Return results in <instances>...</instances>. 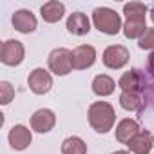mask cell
<instances>
[{
  "instance_id": "1",
  "label": "cell",
  "mask_w": 154,
  "mask_h": 154,
  "mask_svg": "<svg viewBox=\"0 0 154 154\" xmlns=\"http://www.w3.org/2000/svg\"><path fill=\"white\" fill-rule=\"evenodd\" d=\"M87 116H89V125L100 134L109 132L112 129V125H114V120H116L114 109L107 102H94L89 107Z\"/></svg>"
},
{
  "instance_id": "2",
  "label": "cell",
  "mask_w": 154,
  "mask_h": 154,
  "mask_svg": "<svg viewBox=\"0 0 154 154\" xmlns=\"http://www.w3.org/2000/svg\"><path fill=\"white\" fill-rule=\"evenodd\" d=\"M93 22H94L96 29L105 35H116L122 29L120 15L109 8H96L93 13Z\"/></svg>"
},
{
  "instance_id": "3",
  "label": "cell",
  "mask_w": 154,
  "mask_h": 154,
  "mask_svg": "<svg viewBox=\"0 0 154 154\" xmlns=\"http://www.w3.org/2000/svg\"><path fill=\"white\" fill-rule=\"evenodd\" d=\"M47 63H49V69L54 74L65 76L72 71V51L58 47V49L51 51V54L47 58Z\"/></svg>"
},
{
  "instance_id": "4",
  "label": "cell",
  "mask_w": 154,
  "mask_h": 154,
  "mask_svg": "<svg viewBox=\"0 0 154 154\" xmlns=\"http://www.w3.org/2000/svg\"><path fill=\"white\" fill-rule=\"evenodd\" d=\"M24 45L18 40H6L0 49V60L6 65H18L24 60Z\"/></svg>"
},
{
  "instance_id": "5",
  "label": "cell",
  "mask_w": 154,
  "mask_h": 154,
  "mask_svg": "<svg viewBox=\"0 0 154 154\" xmlns=\"http://www.w3.org/2000/svg\"><path fill=\"white\" fill-rule=\"evenodd\" d=\"M27 85H29V89H31L35 94H45V93H49L51 87H53V78H51V74H49L45 69L38 67V69H35V71L29 74Z\"/></svg>"
},
{
  "instance_id": "6",
  "label": "cell",
  "mask_w": 154,
  "mask_h": 154,
  "mask_svg": "<svg viewBox=\"0 0 154 154\" xmlns=\"http://www.w3.org/2000/svg\"><path fill=\"white\" fill-rule=\"evenodd\" d=\"M129 62V51L123 45H109L103 51V63L109 69H120Z\"/></svg>"
},
{
  "instance_id": "7",
  "label": "cell",
  "mask_w": 154,
  "mask_h": 154,
  "mask_svg": "<svg viewBox=\"0 0 154 154\" xmlns=\"http://www.w3.org/2000/svg\"><path fill=\"white\" fill-rule=\"evenodd\" d=\"M54 123H56V116L49 109H40L31 116V127H33V131H36L40 134L49 132L54 127Z\"/></svg>"
},
{
  "instance_id": "8",
  "label": "cell",
  "mask_w": 154,
  "mask_h": 154,
  "mask_svg": "<svg viewBox=\"0 0 154 154\" xmlns=\"http://www.w3.org/2000/svg\"><path fill=\"white\" fill-rule=\"evenodd\" d=\"M96 51L93 45H78L72 51V67L74 69H87L94 63Z\"/></svg>"
},
{
  "instance_id": "9",
  "label": "cell",
  "mask_w": 154,
  "mask_h": 154,
  "mask_svg": "<svg viewBox=\"0 0 154 154\" xmlns=\"http://www.w3.org/2000/svg\"><path fill=\"white\" fill-rule=\"evenodd\" d=\"M31 131L24 125H15L11 131H9V145L15 149V150H24L31 145Z\"/></svg>"
},
{
  "instance_id": "10",
  "label": "cell",
  "mask_w": 154,
  "mask_h": 154,
  "mask_svg": "<svg viewBox=\"0 0 154 154\" xmlns=\"http://www.w3.org/2000/svg\"><path fill=\"white\" fill-rule=\"evenodd\" d=\"M127 147H129L131 152H134V154H149V152L152 150V147H154V138H152L150 132L140 131V132L127 143Z\"/></svg>"
},
{
  "instance_id": "11",
  "label": "cell",
  "mask_w": 154,
  "mask_h": 154,
  "mask_svg": "<svg viewBox=\"0 0 154 154\" xmlns=\"http://www.w3.org/2000/svg\"><path fill=\"white\" fill-rule=\"evenodd\" d=\"M11 22H13V26H15L17 31L26 33V35H27V33H33V31L36 29V18H35V15H33L31 11H27V9L17 11V13L13 15Z\"/></svg>"
},
{
  "instance_id": "12",
  "label": "cell",
  "mask_w": 154,
  "mask_h": 154,
  "mask_svg": "<svg viewBox=\"0 0 154 154\" xmlns=\"http://www.w3.org/2000/svg\"><path fill=\"white\" fill-rule=\"evenodd\" d=\"M67 31L71 35H76V36L87 35L91 31L89 18L84 13H72V15H69V18H67Z\"/></svg>"
},
{
  "instance_id": "13",
  "label": "cell",
  "mask_w": 154,
  "mask_h": 154,
  "mask_svg": "<svg viewBox=\"0 0 154 154\" xmlns=\"http://www.w3.org/2000/svg\"><path fill=\"white\" fill-rule=\"evenodd\" d=\"M120 87L123 91H134V93H141V84H143V72L140 69H131L129 72H125L120 78Z\"/></svg>"
},
{
  "instance_id": "14",
  "label": "cell",
  "mask_w": 154,
  "mask_h": 154,
  "mask_svg": "<svg viewBox=\"0 0 154 154\" xmlns=\"http://www.w3.org/2000/svg\"><path fill=\"white\" fill-rule=\"evenodd\" d=\"M116 140L118 141H122V143H129L138 132H140V125H138V122H134V120H131V118H125V120H122L120 123H118V127H116Z\"/></svg>"
},
{
  "instance_id": "15",
  "label": "cell",
  "mask_w": 154,
  "mask_h": 154,
  "mask_svg": "<svg viewBox=\"0 0 154 154\" xmlns=\"http://www.w3.org/2000/svg\"><path fill=\"white\" fill-rule=\"evenodd\" d=\"M63 4L62 2H56V0H51V2H45L42 8H40V13H42V18L49 24H54L58 22L62 17H63Z\"/></svg>"
},
{
  "instance_id": "16",
  "label": "cell",
  "mask_w": 154,
  "mask_h": 154,
  "mask_svg": "<svg viewBox=\"0 0 154 154\" xmlns=\"http://www.w3.org/2000/svg\"><path fill=\"white\" fill-rule=\"evenodd\" d=\"M114 80L107 74H98L96 78L93 80V93L98 96H109L114 91Z\"/></svg>"
},
{
  "instance_id": "17",
  "label": "cell",
  "mask_w": 154,
  "mask_h": 154,
  "mask_svg": "<svg viewBox=\"0 0 154 154\" xmlns=\"http://www.w3.org/2000/svg\"><path fill=\"white\" fill-rule=\"evenodd\" d=\"M120 105L125 111H140L143 107V96H141V93L123 91L120 96Z\"/></svg>"
},
{
  "instance_id": "18",
  "label": "cell",
  "mask_w": 154,
  "mask_h": 154,
  "mask_svg": "<svg viewBox=\"0 0 154 154\" xmlns=\"http://www.w3.org/2000/svg\"><path fill=\"white\" fill-rule=\"evenodd\" d=\"M62 154H87V145L82 138L71 136L62 143Z\"/></svg>"
},
{
  "instance_id": "19",
  "label": "cell",
  "mask_w": 154,
  "mask_h": 154,
  "mask_svg": "<svg viewBox=\"0 0 154 154\" xmlns=\"http://www.w3.org/2000/svg\"><path fill=\"white\" fill-rule=\"evenodd\" d=\"M143 72V84H141V96H143V105H149L154 109V76H150L149 72Z\"/></svg>"
},
{
  "instance_id": "20",
  "label": "cell",
  "mask_w": 154,
  "mask_h": 154,
  "mask_svg": "<svg viewBox=\"0 0 154 154\" xmlns=\"http://www.w3.org/2000/svg\"><path fill=\"white\" fill-rule=\"evenodd\" d=\"M149 27L145 26V20H127L123 26V35L127 38H141Z\"/></svg>"
},
{
  "instance_id": "21",
  "label": "cell",
  "mask_w": 154,
  "mask_h": 154,
  "mask_svg": "<svg viewBox=\"0 0 154 154\" xmlns=\"http://www.w3.org/2000/svg\"><path fill=\"white\" fill-rule=\"evenodd\" d=\"M123 13H125L127 20H145L147 8L140 2H131V4L123 6Z\"/></svg>"
},
{
  "instance_id": "22",
  "label": "cell",
  "mask_w": 154,
  "mask_h": 154,
  "mask_svg": "<svg viewBox=\"0 0 154 154\" xmlns=\"http://www.w3.org/2000/svg\"><path fill=\"white\" fill-rule=\"evenodd\" d=\"M15 98V89L9 82H0V103L8 105Z\"/></svg>"
},
{
  "instance_id": "23",
  "label": "cell",
  "mask_w": 154,
  "mask_h": 154,
  "mask_svg": "<svg viewBox=\"0 0 154 154\" xmlns=\"http://www.w3.org/2000/svg\"><path fill=\"white\" fill-rule=\"evenodd\" d=\"M141 49H154V27L147 29L145 35L140 38V44H138Z\"/></svg>"
},
{
  "instance_id": "24",
  "label": "cell",
  "mask_w": 154,
  "mask_h": 154,
  "mask_svg": "<svg viewBox=\"0 0 154 154\" xmlns=\"http://www.w3.org/2000/svg\"><path fill=\"white\" fill-rule=\"evenodd\" d=\"M147 72L150 76H154V51L149 54V60H147Z\"/></svg>"
},
{
  "instance_id": "25",
  "label": "cell",
  "mask_w": 154,
  "mask_h": 154,
  "mask_svg": "<svg viewBox=\"0 0 154 154\" xmlns=\"http://www.w3.org/2000/svg\"><path fill=\"white\" fill-rule=\"evenodd\" d=\"M112 154H129V152H125V150H116V152H112Z\"/></svg>"
},
{
  "instance_id": "26",
  "label": "cell",
  "mask_w": 154,
  "mask_h": 154,
  "mask_svg": "<svg viewBox=\"0 0 154 154\" xmlns=\"http://www.w3.org/2000/svg\"><path fill=\"white\" fill-rule=\"evenodd\" d=\"M150 18H152V22H154V8H152V11H150Z\"/></svg>"
}]
</instances>
